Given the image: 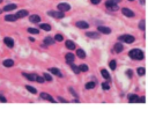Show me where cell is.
Listing matches in <instances>:
<instances>
[{
  "label": "cell",
  "instance_id": "6da1fadb",
  "mask_svg": "<svg viewBox=\"0 0 148 132\" xmlns=\"http://www.w3.org/2000/svg\"><path fill=\"white\" fill-rule=\"evenodd\" d=\"M128 56H130L132 59H134V60H141V59H143V57H145L143 52H142L141 50H139V49L131 50V51L128 52Z\"/></svg>",
  "mask_w": 148,
  "mask_h": 132
},
{
  "label": "cell",
  "instance_id": "7a4b0ae2",
  "mask_svg": "<svg viewBox=\"0 0 148 132\" xmlns=\"http://www.w3.org/2000/svg\"><path fill=\"white\" fill-rule=\"evenodd\" d=\"M2 42H3L5 46H7L8 49H14V46H15V41L10 36H5L2 38Z\"/></svg>",
  "mask_w": 148,
  "mask_h": 132
},
{
  "label": "cell",
  "instance_id": "3957f363",
  "mask_svg": "<svg viewBox=\"0 0 148 132\" xmlns=\"http://www.w3.org/2000/svg\"><path fill=\"white\" fill-rule=\"evenodd\" d=\"M119 1H120V0H106L105 7L109 8V9H111V10H118L119 7L117 6V3H118Z\"/></svg>",
  "mask_w": 148,
  "mask_h": 132
},
{
  "label": "cell",
  "instance_id": "277c9868",
  "mask_svg": "<svg viewBox=\"0 0 148 132\" xmlns=\"http://www.w3.org/2000/svg\"><path fill=\"white\" fill-rule=\"evenodd\" d=\"M47 15H50V16H52L54 19H62L65 16V13L60 12V10H49Z\"/></svg>",
  "mask_w": 148,
  "mask_h": 132
},
{
  "label": "cell",
  "instance_id": "5b68a950",
  "mask_svg": "<svg viewBox=\"0 0 148 132\" xmlns=\"http://www.w3.org/2000/svg\"><path fill=\"white\" fill-rule=\"evenodd\" d=\"M14 9H17V5H16V3H7V5H5V6L2 7L3 13H10V12H13Z\"/></svg>",
  "mask_w": 148,
  "mask_h": 132
},
{
  "label": "cell",
  "instance_id": "8992f818",
  "mask_svg": "<svg viewBox=\"0 0 148 132\" xmlns=\"http://www.w3.org/2000/svg\"><path fill=\"white\" fill-rule=\"evenodd\" d=\"M18 19L16 16V14H12V13H8L3 16V21L5 22H16Z\"/></svg>",
  "mask_w": 148,
  "mask_h": 132
},
{
  "label": "cell",
  "instance_id": "52a82bcc",
  "mask_svg": "<svg viewBox=\"0 0 148 132\" xmlns=\"http://www.w3.org/2000/svg\"><path fill=\"white\" fill-rule=\"evenodd\" d=\"M119 42H125V43H133L134 42V37L132 35H123L118 37Z\"/></svg>",
  "mask_w": 148,
  "mask_h": 132
},
{
  "label": "cell",
  "instance_id": "ba28073f",
  "mask_svg": "<svg viewBox=\"0 0 148 132\" xmlns=\"http://www.w3.org/2000/svg\"><path fill=\"white\" fill-rule=\"evenodd\" d=\"M1 65H2L5 68H12V67L15 65V61H14L13 59H10V58H7V59H3V60L1 61Z\"/></svg>",
  "mask_w": 148,
  "mask_h": 132
},
{
  "label": "cell",
  "instance_id": "9c48e42d",
  "mask_svg": "<svg viewBox=\"0 0 148 132\" xmlns=\"http://www.w3.org/2000/svg\"><path fill=\"white\" fill-rule=\"evenodd\" d=\"M39 96H40V98H43V100H46V101H49V102H51V103H56V100H54L50 94H47V93H45V91H42V93L39 94Z\"/></svg>",
  "mask_w": 148,
  "mask_h": 132
},
{
  "label": "cell",
  "instance_id": "30bf717a",
  "mask_svg": "<svg viewBox=\"0 0 148 132\" xmlns=\"http://www.w3.org/2000/svg\"><path fill=\"white\" fill-rule=\"evenodd\" d=\"M15 14H16L17 19H23L29 15V10L28 9H17V12Z\"/></svg>",
  "mask_w": 148,
  "mask_h": 132
},
{
  "label": "cell",
  "instance_id": "8fae6325",
  "mask_svg": "<svg viewBox=\"0 0 148 132\" xmlns=\"http://www.w3.org/2000/svg\"><path fill=\"white\" fill-rule=\"evenodd\" d=\"M29 21L31 23H34V24H37V23H40L42 19H40V16L38 14H32V15H29Z\"/></svg>",
  "mask_w": 148,
  "mask_h": 132
},
{
  "label": "cell",
  "instance_id": "7c38bea8",
  "mask_svg": "<svg viewBox=\"0 0 148 132\" xmlns=\"http://www.w3.org/2000/svg\"><path fill=\"white\" fill-rule=\"evenodd\" d=\"M57 8H58V10H60V12H68L69 9H71V6L68 5V3H66V2H61V3H59L58 6H57Z\"/></svg>",
  "mask_w": 148,
  "mask_h": 132
},
{
  "label": "cell",
  "instance_id": "4fadbf2b",
  "mask_svg": "<svg viewBox=\"0 0 148 132\" xmlns=\"http://www.w3.org/2000/svg\"><path fill=\"white\" fill-rule=\"evenodd\" d=\"M22 76L23 78H25L27 80H29V81H36V76H37V74H35V73H27V72H22Z\"/></svg>",
  "mask_w": 148,
  "mask_h": 132
},
{
  "label": "cell",
  "instance_id": "5bb4252c",
  "mask_svg": "<svg viewBox=\"0 0 148 132\" xmlns=\"http://www.w3.org/2000/svg\"><path fill=\"white\" fill-rule=\"evenodd\" d=\"M121 13L125 15V16H127V17H134V13L130 9V8H126V7H124L123 9H121Z\"/></svg>",
  "mask_w": 148,
  "mask_h": 132
},
{
  "label": "cell",
  "instance_id": "9a60e30c",
  "mask_svg": "<svg viewBox=\"0 0 148 132\" xmlns=\"http://www.w3.org/2000/svg\"><path fill=\"white\" fill-rule=\"evenodd\" d=\"M49 72H50V73H52V74H54V75H57V76H59V78H62V76H64V75H62V73H61L58 68H56V67L49 68Z\"/></svg>",
  "mask_w": 148,
  "mask_h": 132
},
{
  "label": "cell",
  "instance_id": "2e32d148",
  "mask_svg": "<svg viewBox=\"0 0 148 132\" xmlns=\"http://www.w3.org/2000/svg\"><path fill=\"white\" fill-rule=\"evenodd\" d=\"M75 25H76L77 28H80V29H87V28L89 27V24H88L87 22H84V21H77V22L75 23Z\"/></svg>",
  "mask_w": 148,
  "mask_h": 132
},
{
  "label": "cell",
  "instance_id": "e0dca14e",
  "mask_svg": "<svg viewBox=\"0 0 148 132\" xmlns=\"http://www.w3.org/2000/svg\"><path fill=\"white\" fill-rule=\"evenodd\" d=\"M54 43H56V39L54 38L50 37V36L44 37V44H46V45H53Z\"/></svg>",
  "mask_w": 148,
  "mask_h": 132
},
{
  "label": "cell",
  "instance_id": "ac0fdd59",
  "mask_svg": "<svg viewBox=\"0 0 148 132\" xmlns=\"http://www.w3.org/2000/svg\"><path fill=\"white\" fill-rule=\"evenodd\" d=\"M97 29H98V31L102 32V34H110V32H111V29L108 28V27H104V25H99Z\"/></svg>",
  "mask_w": 148,
  "mask_h": 132
},
{
  "label": "cell",
  "instance_id": "d6986e66",
  "mask_svg": "<svg viewBox=\"0 0 148 132\" xmlns=\"http://www.w3.org/2000/svg\"><path fill=\"white\" fill-rule=\"evenodd\" d=\"M128 102L130 103H136V102H139V97L135 94H130L128 95Z\"/></svg>",
  "mask_w": 148,
  "mask_h": 132
},
{
  "label": "cell",
  "instance_id": "ffe728a7",
  "mask_svg": "<svg viewBox=\"0 0 148 132\" xmlns=\"http://www.w3.org/2000/svg\"><path fill=\"white\" fill-rule=\"evenodd\" d=\"M27 31L31 35H38L39 34V29L38 28H32V27H28L27 28Z\"/></svg>",
  "mask_w": 148,
  "mask_h": 132
},
{
  "label": "cell",
  "instance_id": "44dd1931",
  "mask_svg": "<svg viewBox=\"0 0 148 132\" xmlns=\"http://www.w3.org/2000/svg\"><path fill=\"white\" fill-rule=\"evenodd\" d=\"M65 59H66V61H67L68 64H72V63L74 61L75 57H74V54H73V53H67V54L65 56Z\"/></svg>",
  "mask_w": 148,
  "mask_h": 132
},
{
  "label": "cell",
  "instance_id": "7402d4cb",
  "mask_svg": "<svg viewBox=\"0 0 148 132\" xmlns=\"http://www.w3.org/2000/svg\"><path fill=\"white\" fill-rule=\"evenodd\" d=\"M24 87H25V89H27L29 93H31V94H34V95L37 94V89H36L35 87H32V86H30V85H25Z\"/></svg>",
  "mask_w": 148,
  "mask_h": 132
},
{
  "label": "cell",
  "instance_id": "603a6c76",
  "mask_svg": "<svg viewBox=\"0 0 148 132\" xmlns=\"http://www.w3.org/2000/svg\"><path fill=\"white\" fill-rule=\"evenodd\" d=\"M39 28L42 29V30H45V31H51V25L50 24H47V23H40L39 24Z\"/></svg>",
  "mask_w": 148,
  "mask_h": 132
},
{
  "label": "cell",
  "instance_id": "cb8c5ba5",
  "mask_svg": "<svg viewBox=\"0 0 148 132\" xmlns=\"http://www.w3.org/2000/svg\"><path fill=\"white\" fill-rule=\"evenodd\" d=\"M65 45H66V47L67 49H69V50H74L75 49V44H74V42H72V41H66V43H65Z\"/></svg>",
  "mask_w": 148,
  "mask_h": 132
},
{
  "label": "cell",
  "instance_id": "d4e9b609",
  "mask_svg": "<svg viewBox=\"0 0 148 132\" xmlns=\"http://www.w3.org/2000/svg\"><path fill=\"white\" fill-rule=\"evenodd\" d=\"M88 37H90V38H94V39H97V38H99V34L98 32H87L86 34Z\"/></svg>",
  "mask_w": 148,
  "mask_h": 132
},
{
  "label": "cell",
  "instance_id": "484cf974",
  "mask_svg": "<svg viewBox=\"0 0 148 132\" xmlns=\"http://www.w3.org/2000/svg\"><path fill=\"white\" fill-rule=\"evenodd\" d=\"M123 49H124V46H123V44H121V43H117V44H114V51H116L117 53L121 52V51H123Z\"/></svg>",
  "mask_w": 148,
  "mask_h": 132
},
{
  "label": "cell",
  "instance_id": "4316f807",
  "mask_svg": "<svg viewBox=\"0 0 148 132\" xmlns=\"http://www.w3.org/2000/svg\"><path fill=\"white\" fill-rule=\"evenodd\" d=\"M101 74H102V76H103L104 79H106V80H110V79H111V76H110V74H109V72H108L106 69H102V71H101Z\"/></svg>",
  "mask_w": 148,
  "mask_h": 132
},
{
  "label": "cell",
  "instance_id": "83f0119b",
  "mask_svg": "<svg viewBox=\"0 0 148 132\" xmlns=\"http://www.w3.org/2000/svg\"><path fill=\"white\" fill-rule=\"evenodd\" d=\"M76 56H77L79 58H84V57H86V52H84L82 49H79V50L76 51Z\"/></svg>",
  "mask_w": 148,
  "mask_h": 132
},
{
  "label": "cell",
  "instance_id": "f1b7e54d",
  "mask_svg": "<svg viewBox=\"0 0 148 132\" xmlns=\"http://www.w3.org/2000/svg\"><path fill=\"white\" fill-rule=\"evenodd\" d=\"M139 28H140V30H142V31L146 29V21H145L143 19L139 22Z\"/></svg>",
  "mask_w": 148,
  "mask_h": 132
},
{
  "label": "cell",
  "instance_id": "f546056e",
  "mask_svg": "<svg viewBox=\"0 0 148 132\" xmlns=\"http://www.w3.org/2000/svg\"><path fill=\"white\" fill-rule=\"evenodd\" d=\"M136 73H138L140 76H143V75H145V73H146V69H145L143 67H138Z\"/></svg>",
  "mask_w": 148,
  "mask_h": 132
},
{
  "label": "cell",
  "instance_id": "4dcf8cb0",
  "mask_svg": "<svg viewBox=\"0 0 148 132\" xmlns=\"http://www.w3.org/2000/svg\"><path fill=\"white\" fill-rule=\"evenodd\" d=\"M71 68H72V69H73V71L75 72V74H79V73H80V68H79V66H76V65H74L73 63L71 64Z\"/></svg>",
  "mask_w": 148,
  "mask_h": 132
},
{
  "label": "cell",
  "instance_id": "1f68e13d",
  "mask_svg": "<svg viewBox=\"0 0 148 132\" xmlns=\"http://www.w3.org/2000/svg\"><path fill=\"white\" fill-rule=\"evenodd\" d=\"M79 68H80V72H87V71H88V66H87L86 64L79 65Z\"/></svg>",
  "mask_w": 148,
  "mask_h": 132
},
{
  "label": "cell",
  "instance_id": "d6a6232c",
  "mask_svg": "<svg viewBox=\"0 0 148 132\" xmlns=\"http://www.w3.org/2000/svg\"><path fill=\"white\" fill-rule=\"evenodd\" d=\"M36 82H38V83H44V82H45L44 76H40V75L37 74V76H36Z\"/></svg>",
  "mask_w": 148,
  "mask_h": 132
},
{
  "label": "cell",
  "instance_id": "836d02e7",
  "mask_svg": "<svg viewBox=\"0 0 148 132\" xmlns=\"http://www.w3.org/2000/svg\"><path fill=\"white\" fill-rule=\"evenodd\" d=\"M84 87H86V89H92V88L95 87V82H92V81H90V82H87Z\"/></svg>",
  "mask_w": 148,
  "mask_h": 132
},
{
  "label": "cell",
  "instance_id": "e575fe53",
  "mask_svg": "<svg viewBox=\"0 0 148 132\" xmlns=\"http://www.w3.org/2000/svg\"><path fill=\"white\" fill-rule=\"evenodd\" d=\"M53 38H54L57 42H62V41H64V36H62V35H60V34H57Z\"/></svg>",
  "mask_w": 148,
  "mask_h": 132
},
{
  "label": "cell",
  "instance_id": "d590c367",
  "mask_svg": "<svg viewBox=\"0 0 148 132\" xmlns=\"http://www.w3.org/2000/svg\"><path fill=\"white\" fill-rule=\"evenodd\" d=\"M43 76H44V79H45V81H52V76L49 74V73H43Z\"/></svg>",
  "mask_w": 148,
  "mask_h": 132
},
{
  "label": "cell",
  "instance_id": "8d00e7d4",
  "mask_svg": "<svg viewBox=\"0 0 148 132\" xmlns=\"http://www.w3.org/2000/svg\"><path fill=\"white\" fill-rule=\"evenodd\" d=\"M0 102L1 103H7V97L2 94V91H0Z\"/></svg>",
  "mask_w": 148,
  "mask_h": 132
},
{
  "label": "cell",
  "instance_id": "74e56055",
  "mask_svg": "<svg viewBox=\"0 0 148 132\" xmlns=\"http://www.w3.org/2000/svg\"><path fill=\"white\" fill-rule=\"evenodd\" d=\"M109 66H110V68H111V69H116V66H117L116 60H111V61L109 63Z\"/></svg>",
  "mask_w": 148,
  "mask_h": 132
},
{
  "label": "cell",
  "instance_id": "f35d334b",
  "mask_svg": "<svg viewBox=\"0 0 148 132\" xmlns=\"http://www.w3.org/2000/svg\"><path fill=\"white\" fill-rule=\"evenodd\" d=\"M102 88H103L104 90H108V89L110 88V85H109L108 82H102Z\"/></svg>",
  "mask_w": 148,
  "mask_h": 132
},
{
  "label": "cell",
  "instance_id": "ab89813d",
  "mask_svg": "<svg viewBox=\"0 0 148 132\" xmlns=\"http://www.w3.org/2000/svg\"><path fill=\"white\" fill-rule=\"evenodd\" d=\"M132 74H133V72H132L131 69H127V71H126V75H127L128 78H132Z\"/></svg>",
  "mask_w": 148,
  "mask_h": 132
},
{
  "label": "cell",
  "instance_id": "60d3db41",
  "mask_svg": "<svg viewBox=\"0 0 148 132\" xmlns=\"http://www.w3.org/2000/svg\"><path fill=\"white\" fill-rule=\"evenodd\" d=\"M68 90H69V91H71V94H72V95H73V96H74V97H76V96H77V95H76V93H75V90H74V89H73V88H69V89H68Z\"/></svg>",
  "mask_w": 148,
  "mask_h": 132
},
{
  "label": "cell",
  "instance_id": "b9f144b4",
  "mask_svg": "<svg viewBox=\"0 0 148 132\" xmlns=\"http://www.w3.org/2000/svg\"><path fill=\"white\" fill-rule=\"evenodd\" d=\"M58 100H59L60 102H62V103H68V102H67V101H66L64 97H61V96H59V97H58Z\"/></svg>",
  "mask_w": 148,
  "mask_h": 132
},
{
  "label": "cell",
  "instance_id": "7bdbcfd3",
  "mask_svg": "<svg viewBox=\"0 0 148 132\" xmlns=\"http://www.w3.org/2000/svg\"><path fill=\"white\" fill-rule=\"evenodd\" d=\"M90 2H91L92 5H97V3L101 2V0H90Z\"/></svg>",
  "mask_w": 148,
  "mask_h": 132
},
{
  "label": "cell",
  "instance_id": "ee69618b",
  "mask_svg": "<svg viewBox=\"0 0 148 132\" xmlns=\"http://www.w3.org/2000/svg\"><path fill=\"white\" fill-rule=\"evenodd\" d=\"M139 101H140V103H145L146 98H145V97H140V98H139Z\"/></svg>",
  "mask_w": 148,
  "mask_h": 132
},
{
  "label": "cell",
  "instance_id": "f6af8a7d",
  "mask_svg": "<svg viewBox=\"0 0 148 132\" xmlns=\"http://www.w3.org/2000/svg\"><path fill=\"white\" fill-rule=\"evenodd\" d=\"M29 41H30V42H35V38H34V37H29Z\"/></svg>",
  "mask_w": 148,
  "mask_h": 132
},
{
  "label": "cell",
  "instance_id": "bcb514c9",
  "mask_svg": "<svg viewBox=\"0 0 148 132\" xmlns=\"http://www.w3.org/2000/svg\"><path fill=\"white\" fill-rule=\"evenodd\" d=\"M140 3L141 5H145V0H140Z\"/></svg>",
  "mask_w": 148,
  "mask_h": 132
},
{
  "label": "cell",
  "instance_id": "7dc6e473",
  "mask_svg": "<svg viewBox=\"0 0 148 132\" xmlns=\"http://www.w3.org/2000/svg\"><path fill=\"white\" fill-rule=\"evenodd\" d=\"M2 13H3V10H2V8H0V15H1Z\"/></svg>",
  "mask_w": 148,
  "mask_h": 132
},
{
  "label": "cell",
  "instance_id": "c3c4849f",
  "mask_svg": "<svg viewBox=\"0 0 148 132\" xmlns=\"http://www.w3.org/2000/svg\"><path fill=\"white\" fill-rule=\"evenodd\" d=\"M3 1H5V0H0V5H1V3L3 2Z\"/></svg>",
  "mask_w": 148,
  "mask_h": 132
},
{
  "label": "cell",
  "instance_id": "681fc988",
  "mask_svg": "<svg viewBox=\"0 0 148 132\" xmlns=\"http://www.w3.org/2000/svg\"><path fill=\"white\" fill-rule=\"evenodd\" d=\"M128 1H133V0H128Z\"/></svg>",
  "mask_w": 148,
  "mask_h": 132
}]
</instances>
